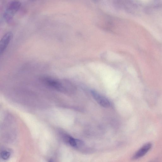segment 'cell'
<instances>
[{"label":"cell","instance_id":"1","mask_svg":"<svg viewBox=\"0 0 162 162\" xmlns=\"http://www.w3.org/2000/svg\"><path fill=\"white\" fill-rule=\"evenodd\" d=\"M42 80L47 85L62 92L72 94L76 91V87L69 81L61 82L49 78H45Z\"/></svg>","mask_w":162,"mask_h":162},{"label":"cell","instance_id":"7","mask_svg":"<svg viewBox=\"0 0 162 162\" xmlns=\"http://www.w3.org/2000/svg\"><path fill=\"white\" fill-rule=\"evenodd\" d=\"M11 155V152L7 150H3L1 152V158L4 160L8 159L10 157Z\"/></svg>","mask_w":162,"mask_h":162},{"label":"cell","instance_id":"2","mask_svg":"<svg viewBox=\"0 0 162 162\" xmlns=\"http://www.w3.org/2000/svg\"><path fill=\"white\" fill-rule=\"evenodd\" d=\"M21 6V3L17 1H11L9 4L3 15L7 23H10L13 21L15 15L20 8Z\"/></svg>","mask_w":162,"mask_h":162},{"label":"cell","instance_id":"3","mask_svg":"<svg viewBox=\"0 0 162 162\" xmlns=\"http://www.w3.org/2000/svg\"><path fill=\"white\" fill-rule=\"evenodd\" d=\"M91 93L95 100L100 105L105 108L110 107V103L107 98L95 90L91 91Z\"/></svg>","mask_w":162,"mask_h":162},{"label":"cell","instance_id":"4","mask_svg":"<svg viewBox=\"0 0 162 162\" xmlns=\"http://www.w3.org/2000/svg\"><path fill=\"white\" fill-rule=\"evenodd\" d=\"M13 37V34L11 31H8L3 35L0 42V54L1 55L4 52Z\"/></svg>","mask_w":162,"mask_h":162},{"label":"cell","instance_id":"6","mask_svg":"<svg viewBox=\"0 0 162 162\" xmlns=\"http://www.w3.org/2000/svg\"><path fill=\"white\" fill-rule=\"evenodd\" d=\"M64 139L65 141L74 148H78L82 144V142L78 140L74 139V138L68 135H65Z\"/></svg>","mask_w":162,"mask_h":162},{"label":"cell","instance_id":"8","mask_svg":"<svg viewBox=\"0 0 162 162\" xmlns=\"http://www.w3.org/2000/svg\"><path fill=\"white\" fill-rule=\"evenodd\" d=\"M49 162H54L52 160H50L49 161Z\"/></svg>","mask_w":162,"mask_h":162},{"label":"cell","instance_id":"5","mask_svg":"<svg viewBox=\"0 0 162 162\" xmlns=\"http://www.w3.org/2000/svg\"><path fill=\"white\" fill-rule=\"evenodd\" d=\"M152 146V144L149 143L145 144L134 154L132 159L137 160L144 156L151 149Z\"/></svg>","mask_w":162,"mask_h":162}]
</instances>
